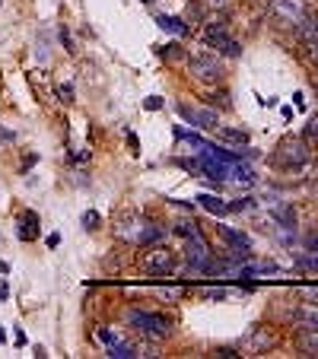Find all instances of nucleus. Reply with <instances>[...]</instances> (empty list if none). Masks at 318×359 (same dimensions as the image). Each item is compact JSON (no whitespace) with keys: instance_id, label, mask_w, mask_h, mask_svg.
<instances>
[{"instance_id":"1","label":"nucleus","mask_w":318,"mask_h":359,"mask_svg":"<svg viewBox=\"0 0 318 359\" xmlns=\"http://www.w3.org/2000/svg\"><path fill=\"white\" fill-rule=\"evenodd\" d=\"M127 325L134 327L137 334L150 337V340H166L172 334V315H162V312H147V309H131L127 312Z\"/></svg>"},{"instance_id":"2","label":"nucleus","mask_w":318,"mask_h":359,"mask_svg":"<svg viewBox=\"0 0 318 359\" xmlns=\"http://www.w3.org/2000/svg\"><path fill=\"white\" fill-rule=\"evenodd\" d=\"M137 268L147 276H172L176 274V251L166 248L162 242L143 245L140 254H137Z\"/></svg>"},{"instance_id":"3","label":"nucleus","mask_w":318,"mask_h":359,"mask_svg":"<svg viewBox=\"0 0 318 359\" xmlns=\"http://www.w3.org/2000/svg\"><path fill=\"white\" fill-rule=\"evenodd\" d=\"M312 159L309 140L306 137H286V140L277 143L274 156H271V166L274 168H302Z\"/></svg>"},{"instance_id":"4","label":"nucleus","mask_w":318,"mask_h":359,"mask_svg":"<svg viewBox=\"0 0 318 359\" xmlns=\"http://www.w3.org/2000/svg\"><path fill=\"white\" fill-rule=\"evenodd\" d=\"M188 76H191L194 83H204L210 89V86H223L226 70H223V64H220L213 54L201 51V54H191V58H188Z\"/></svg>"},{"instance_id":"5","label":"nucleus","mask_w":318,"mask_h":359,"mask_svg":"<svg viewBox=\"0 0 318 359\" xmlns=\"http://www.w3.org/2000/svg\"><path fill=\"white\" fill-rule=\"evenodd\" d=\"M201 39H204V45L217 48L220 54H226V58H239V54H242V45H239L233 35H229V23L223 17H217L213 23L204 25Z\"/></svg>"},{"instance_id":"6","label":"nucleus","mask_w":318,"mask_h":359,"mask_svg":"<svg viewBox=\"0 0 318 359\" xmlns=\"http://www.w3.org/2000/svg\"><path fill=\"white\" fill-rule=\"evenodd\" d=\"M309 3L306 0H271V19L277 29H296L306 19Z\"/></svg>"},{"instance_id":"7","label":"nucleus","mask_w":318,"mask_h":359,"mask_svg":"<svg viewBox=\"0 0 318 359\" xmlns=\"http://www.w3.org/2000/svg\"><path fill=\"white\" fill-rule=\"evenodd\" d=\"M140 229H143V219L137 217V210H121L115 217V223H112V235L118 242H137Z\"/></svg>"},{"instance_id":"8","label":"nucleus","mask_w":318,"mask_h":359,"mask_svg":"<svg viewBox=\"0 0 318 359\" xmlns=\"http://www.w3.org/2000/svg\"><path fill=\"white\" fill-rule=\"evenodd\" d=\"M277 347V334L271 331L268 325H258V327H251L248 334L242 337V350H248V353H268V350H274Z\"/></svg>"},{"instance_id":"9","label":"nucleus","mask_w":318,"mask_h":359,"mask_svg":"<svg viewBox=\"0 0 318 359\" xmlns=\"http://www.w3.org/2000/svg\"><path fill=\"white\" fill-rule=\"evenodd\" d=\"M178 115L184 118V124L198 127V131H207V127L217 124V111L207 109V105H178Z\"/></svg>"},{"instance_id":"10","label":"nucleus","mask_w":318,"mask_h":359,"mask_svg":"<svg viewBox=\"0 0 318 359\" xmlns=\"http://www.w3.org/2000/svg\"><path fill=\"white\" fill-rule=\"evenodd\" d=\"M296 343V353L299 356H309V359H318V331L315 327H299L293 337Z\"/></svg>"},{"instance_id":"11","label":"nucleus","mask_w":318,"mask_h":359,"mask_svg":"<svg viewBox=\"0 0 318 359\" xmlns=\"http://www.w3.org/2000/svg\"><path fill=\"white\" fill-rule=\"evenodd\" d=\"M17 235L23 239V242H35V239H39V213H35V210H25V213H19Z\"/></svg>"},{"instance_id":"12","label":"nucleus","mask_w":318,"mask_h":359,"mask_svg":"<svg viewBox=\"0 0 318 359\" xmlns=\"http://www.w3.org/2000/svg\"><path fill=\"white\" fill-rule=\"evenodd\" d=\"M293 318H296V325H299V327H315V331H318V302H306V299H302L299 305H296Z\"/></svg>"},{"instance_id":"13","label":"nucleus","mask_w":318,"mask_h":359,"mask_svg":"<svg viewBox=\"0 0 318 359\" xmlns=\"http://www.w3.org/2000/svg\"><path fill=\"white\" fill-rule=\"evenodd\" d=\"M153 296H156V299H162L166 305H178V302L188 296V290H184L182 283H178V286H153Z\"/></svg>"},{"instance_id":"14","label":"nucleus","mask_w":318,"mask_h":359,"mask_svg":"<svg viewBox=\"0 0 318 359\" xmlns=\"http://www.w3.org/2000/svg\"><path fill=\"white\" fill-rule=\"evenodd\" d=\"M198 207H204L207 213H213V217H226L229 213V201H220L213 194H198Z\"/></svg>"},{"instance_id":"15","label":"nucleus","mask_w":318,"mask_h":359,"mask_svg":"<svg viewBox=\"0 0 318 359\" xmlns=\"http://www.w3.org/2000/svg\"><path fill=\"white\" fill-rule=\"evenodd\" d=\"M159 29H166L169 35H178V39H184L188 35V23H184V17H156Z\"/></svg>"},{"instance_id":"16","label":"nucleus","mask_w":318,"mask_h":359,"mask_svg":"<svg viewBox=\"0 0 318 359\" xmlns=\"http://www.w3.org/2000/svg\"><path fill=\"white\" fill-rule=\"evenodd\" d=\"M220 140L223 143H229V146H248V131H239V127H220Z\"/></svg>"},{"instance_id":"17","label":"nucleus","mask_w":318,"mask_h":359,"mask_svg":"<svg viewBox=\"0 0 318 359\" xmlns=\"http://www.w3.org/2000/svg\"><path fill=\"white\" fill-rule=\"evenodd\" d=\"M220 229V235L226 239L229 245H235V248H242V251H248L251 248V242H248V235H242L239 229H233V226H217Z\"/></svg>"},{"instance_id":"18","label":"nucleus","mask_w":318,"mask_h":359,"mask_svg":"<svg viewBox=\"0 0 318 359\" xmlns=\"http://www.w3.org/2000/svg\"><path fill=\"white\" fill-rule=\"evenodd\" d=\"M162 235H166V229H162L159 223H143L140 239H137V242L140 245H156V242H162Z\"/></svg>"},{"instance_id":"19","label":"nucleus","mask_w":318,"mask_h":359,"mask_svg":"<svg viewBox=\"0 0 318 359\" xmlns=\"http://www.w3.org/2000/svg\"><path fill=\"white\" fill-rule=\"evenodd\" d=\"M296 32H299L302 42H309V39H318V13H306L299 25H296Z\"/></svg>"},{"instance_id":"20","label":"nucleus","mask_w":318,"mask_h":359,"mask_svg":"<svg viewBox=\"0 0 318 359\" xmlns=\"http://www.w3.org/2000/svg\"><path fill=\"white\" fill-rule=\"evenodd\" d=\"M105 356H112V359H137V356H140V350H137L134 343L121 340V343H115V347H109V353H105Z\"/></svg>"},{"instance_id":"21","label":"nucleus","mask_w":318,"mask_h":359,"mask_svg":"<svg viewBox=\"0 0 318 359\" xmlns=\"http://www.w3.org/2000/svg\"><path fill=\"white\" fill-rule=\"evenodd\" d=\"M198 296H201L204 302H223V299H229V290L226 286H201Z\"/></svg>"},{"instance_id":"22","label":"nucleus","mask_w":318,"mask_h":359,"mask_svg":"<svg viewBox=\"0 0 318 359\" xmlns=\"http://www.w3.org/2000/svg\"><path fill=\"white\" fill-rule=\"evenodd\" d=\"M176 235H182V239H201L204 229L194 219H182V223H176Z\"/></svg>"},{"instance_id":"23","label":"nucleus","mask_w":318,"mask_h":359,"mask_svg":"<svg viewBox=\"0 0 318 359\" xmlns=\"http://www.w3.org/2000/svg\"><path fill=\"white\" fill-rule=\"evenodd\" d=\"M92 340L105 343V347H115V343H121V337H118L112 327H96V331H92Z\"/></svg>"},{"instance_id":"24","label":"nucleus","mask_w":318,"mask_h":359,"mask_svg":"<svg viewBox=\"0 0 318 359\" xmlns=\"http://www.w3.org/2000/svg\"><path fill=\"white\" fill-rule=\"evenodd\" d=\"M302 61H309L312 67H318V39L302 42Z\"/></svg>"},{"instance_id":"25","label":"nucleus","mask_w":318,"mask_h":359,"mask_svg":"<svg viewBox=\"0 0 318 359\" xmlns=\"http://www.w3.org/2000/svg\"><path fill=\"white\" fill-rule=\"evenodd\" d=\"M80 223H83V229H86V232H96V229H99V226H102V217H99V213H96V210H86Z\"/></svg>"},{"instance_id":"26","label":"nucleus","mask_w":318,"mask_h":359,"mask_svg":"<svg viewBox=\"0 0 318 359\" xmlns=\"http://www.w3.org/2000/svg\"><path fill=\"white\" fill-rule=\"evenodd\" d=\"M296 268L309 270V274H318V254H302V258H296Z\"/></svg>"},{"instance_id":"27","label":"nucleus","mask_w":318,"mask_h":359,"mask_svg":"<svg viewBox=\"0 0 318 359\" xmlns=\"http://www.w3.org/2000/svg\"><path fill=\"white\" fill-rule=\"evenodd\" d=\"M277 264H248V268H245V276H251V274H277Z\"/></svg>"},{"instance_id":"28","label":"nucleus","mask_w":318,"mask_h":359,"mask_svg":"<svg viewBox=\"0 0 318 359\" xmlns=\"http://www.w3.org/2000/svg\"><path fill=\"white\" fill-rule=\"evenodd\" d=\"M58 99L64 102V105H70V102L76 99V92H74V86H70V83H61V86H58Z\"/></svg>"},{"instance_id":"29","label":"nucleus","mask_w":318,"mask_h":359,"mask_svg":"<svg viewBox=\"0 0 318 359\" xmlns=\"http://www.w3.org/2000/svg\"><path fill=\"white\" fill-rule=\"evenodd\" d=\"M210 99H213V105H217V109H229V105H233V96H229L226 89H220L217 96H210Z\"/></svg>"},{"instance_id":"30","label":"nucleus","mask_w":318,"mask_h":359,"mask_svg":"<svg viewBox=\"0 0 318 359\" xmlns=\"http://www.w3.org/2000/svg\"><path fill=\"white\" fill-rule=\"evenodd\" d=\"M302 245H306V251H315V254H318V229H312V232H306V239H302Z\"/></svg>"},{"instance_id":"31","label":"nucleus","mask_w":318,"mask_h":359,"mask_svg":"<svg viewBox=\"0 0 318 359\" xmlns=\"http://www.w3.org/2000/svg\"><path fill=\"white\" fill-rule=\"evenodd\" d=\"M162 105H166V102L159 99V96H147V99H143V109H147V111H159Z\"/></svg>"},{"instance_id":"32","label":"nucleus","mask_w":318,"mask_h":359,"mask_svg":"<svg viewBox=\"0 0 318 359\" xmlns=\"http://www.w3.org/2000/svg\"><path fill=\"white\" fill-rule=\"evenodd\" d=\"M229 3H233V0H204V7L217 10V13H226V10H229Z\"/></svg>"},{"instance_id":"33","label":"nucleus","mask_w":318,"mask_h":359,"mask_svg":"<svg viewBox=\"0 0 318 359\" xmlns=\"http://www.w3.org/2000/svg\"><path fill=\"white\" fill-rule=\"evenodd\" d=\"M299 296H302L306 302H318V286H302Z\"/></svg>"},{"instance_id":"34","label":"nucleus","mask_w":318,"mask_h":359,"mask_svg":"<svg viewBox=\"0 0 318 359\" xmlns=\"http://www.w3.org/2000/svg\"><path fill=\"white\" fill-rule=\"evenodd\" d=\"M306 137H318V115L312 118L309 124H306Z\"/></svg>"},{"instance_id":"35","label":"nucleus","mask_w":318,"mask_h":359,"mask_svg":"<svg viewBox=\"0 0 318 359\" xmlns=\"http://www.w3.org/2000/svg\"><path fill=\"white\" fill-rule=\"evenodd\" d=\"M61 45H64V48H67V51H76V48H74V42H70L67 29H61Z\"/></svg>"},{"instance_id":"36","label":"nucleus","mask_w":318,"mask_h":359,"mask_svg":"<svg viewBox=\"0 0 318 359\" xmlns=\"http://www.w3.org/2000/svg\"><path fill=\"white\" fill-rule=\"evenodd\" d=\"M10 299V283L7 280H0V302H7Z\"/></svg>"},{"instance_id":"37","label":"nucleus","mask_w":318,"mask_h":359,"mask_svg":"<svg viewBox=\"0 0 318 359\" xmlns=\"http://www.w3.org/2000/svg\"><path fill=\"white\" fill-rule=\"evenodd\" d=\"M293 105H296V109H306V96H302V92H296V96H293Z\"/></svg>"},{"instance_id":"38","label":"nucleus","mask_w":318,"mask_h":359,"mask_svg":"<svg viewBox=\"0 0 318 359\" xmlns=\"http://www.w3.org/2000/svg\"><path fill=\"white\" fill-rule=\"evenodd\" d=\"M127 140H131V153L137 156V153H140V143H137V137H134V134H127Z\"/></svg>"},{"instance_id":"39","label":"nucleus","mask_w":318,"mask_h":359,"mask_svg":"<svg viewBox=\"0 0 318 359\" xmlns=\"http://www.w3.org/2000/svg\"><path fill=\"white\" fill-rule=\"evenodd\" d=\"M58 245H61V235L51 232V235H48V248H58Z\"/></svg>"},{"instance_id":"40","label":"nucleus","mask_w":318,"mask_h":359,"mask_svg":"<svg viewBox=\"0 0 318 359\" xmlns=\"http://www.w3.org/2000/svg\"><path fill=\"white\" fill-rule=\"evenodd\" d=\"M13 343H17V347H25V334H23V331H17V337H13Z\"/></svg>"},{"instance_id":"41","label":"nucleus","mask_w":318,"mask_h":359,"mask_svg":"<svg viewBox=\"0 0 318 359\" xmlns=\"http://www.w3.org/2000/svg\"><path fill=\"white\" fill-rule=\"evenodd\" d=\"M7 274H10V264H7L3 258H0V276H7Z\"/></svg>"},{"instance_id":"42","label":"nucleus","mask_w":318,"mask_h":359,"mask_svg":"<svg viewBox=\"0 0 318 359\" xmlns=\"http://www.w3.org/2000/svg\"><path fill=\"white\" fill-rule=\"evenodd\" d=\"M312 86L318 89V67H315V74H312Z\"/></svg>"},{"instance_id":"43","label":"nucleus","mask_w":318,"mask_h":359,"mask_svg":"<svg viewBox=\"0 0 318 359\" xmlns=\"http://www.w3.org/2000/svg\"><path fill=\"white\" fill-rule=\"evenodd\" d=\"M3 340H7V331H3V327H0V343H3Z\"/></svg>"},{"instance_id":"44","label":"nucleus","mask_w":318,"mask_h":359,"mask_svg":"<svg viewBox=\"0 0 318 359\" xmlns=\"http://www.w3.org/2000/svg\"><path fill=\"white\" fill-rule=\"evenodd\" d=\"M143 3H153V0H143Z\"/></svg>"}]
</instances>
